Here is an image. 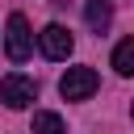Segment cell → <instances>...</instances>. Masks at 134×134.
Here are the masks:
<instances>
[{
	"label": "cell",
	"mask_w": 134,
	"mask_h": 134,
	"mask_svg": "<svg viewBox=\"0 0 134 134\" xmlns=\"http://www.w3.org/2000/svg\"><path fill=\"white\" fill-rule=\"evenodd\" d=\"M4 50H8L13 63H25V59L34 54V34H29V21H25L21 13H13L8 25H4Z\"/></svg>",
	"instance_id": "1"
},
{
	"label": "cell",
	"mask_w": 134,
	"mask_h": 134,
	"mask_svg": "<svg viewBox=\"0 0 134 134\" xmlns=\"http://www.w3.org/2000/svg\"><path fill=\"white\" fill-rule=\"evenodd\" d=\"M96 88H100V75H96L92 67H67V75L59 80V92H63L67 100H88Z\"/></svg>",
	"instance_id": "2"
},
{
	"label": "cell",
	"mask_w": 134,
	"mask_h": 134,
	"mask_svg": "<svg viewBox=\"0 0 134 134\" xmlns=\"http://www.w3.org/2000/svg\"><path fill=\"white\" fill-rule=\"evenodd\" d=\"M34 96H38V84H34L29 75L13 71V75H4V80H0V100H4L8 109H29V105H34Z\"/></svg>",
	"instance_id": "3"
},
{
	"label": "cell",
	"mask_w": 134,
	"mask_h": 134,
	"mask_svg": "<svg viewBox=\"0 0 134 134\" xmlns=\"http://www.w3.org/2000/svg\"><path fill=\"white\" fill-rule=\"evenodd\" d=\"M38 46H42V54L46 59H54V63H63L71 50H75V38L63 29V25H46L42 34H38Z\"/></svg>",
	"instance_id": "4"
},
{
	"label": "cell",
	"mask_w": 134,
	"mask_h": 134,
	"mask_svg": "<svg viewBox=\"0 0 134 134\" xmlns=\"http://www.w3.org/2000/svg\"><path fill=\"white\" fill-rule=\"evenodd\" d=\"M84 21L100 34V29H109V21H113V8H109V0H88L84 4Z\"/></svg>",
	"instance_id": "5"
},
{
	"label": "cell",
	"mask_w": 134,
	"mask_h": 134,
	"mask_svg": "<svg viewBox=\"0 0 134 134\" xmlns=\"http://www.w3.org/2000/svg\"><path fill=\"white\" fill-rule=\"evenodd\" d=\"M113 71L117 75H134V38H121L113 46Z\"/></svg>",
	"instance_id": "6"
},
{
	"label": "cell",
	"mask_w": 134,
	"mask_h": 134,
	"mask_svg": "<svg viewBox=\"0 0 134 134\" xmlns=\"http://www.w3.org/2000/svg\"><path fill=\"white\" fill-rule=\"evenodd\" d=\"M34 134H63V117L50 113V109H38L34 113Z\"/></svg>",
	"instance_id": "7"
}]
</instances>
